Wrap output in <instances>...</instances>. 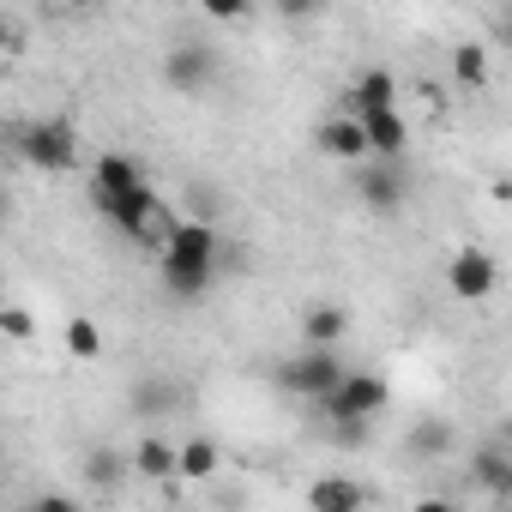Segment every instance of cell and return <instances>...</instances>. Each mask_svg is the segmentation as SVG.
I'll use <instances>...</instances> for the list:
<instances>
[{
	"label": "cell",
	"instance_id": "8fae6325",
	"mask_svg": "<svg viewBox=\"0 0 512 512\" xmlns=\"http://www.w3.org/2000/svg\"><path fill=\"white\" fill-rule=\"evenodd\" d=\"M145 175H139V163L133 157H121V151H103L97 163H91V187H97V205L103 199H115V193H127V187H139Z\"/></svg>",
	"mask_w": 512,
	"mask_h": 512
},
{
	"label": "cell",
	"instance_id": "d6986e66",
	"mask_svg": "<svg viewBox=\"0 0 512 512\" xmlns=\"http://www.w3.org/2000/svg\"><path fill=\"white\" fill-rule=\"evenodd\" d=\"M452 73H458V85H470V91H476V85H488V55H482L476 43H464V49L452 55Z\"/></svg>",
	"mask_w": 512,
	"mask_h": 512
},
{
	"label": "cell",
	"instance_id": "3957f363",
	"mask_svg": "<svg viewBox=\"0 0 512 512\" xmlns=\"http://www.w3.org/2000/svg\"><path fill=\"white\" fill-rule=\"evenodd\" d=\"M19 151H25L31 169H43V175H67V169H79V127L61 121V115L31 121V127L19 133Z\"/></svg>",
	"mask_w": 512,
	"mask_h": 512
},
{
	"label": "cell",
	"instance_id": "ba28073f",
	"mask_svg": "<svg viewBox=\"0 0 512 512\" xmlns=\"http://www.w3.org/2000/svg\"><path fill=\"white\" fill-rule=\"evenodd\" d=\"M163 79H169V91H205V85L217 79V61H211V49H199V43H175L169 61H163Z\"/></svg>",
	"mask_w": 512,
	"mask_h": 512
},
{
	"label": "cell",
	"instance_id": "9a60e30c",
	"mask_svg": "<svg viewBox=\"0 0 512 512\" xmlns=\"http://www.w3.org/2000/svg\"><path fill=\"white\" fill-rule=\"evenodd\" d=\"M308 500H314L320 512H356V506L368 500V488H362V482H338V476H332V482H314V494H308Z\"/></svg>",
	"mask_w": 512,
	"mask_h": 512
},
{
	"label": "cell",
	"instance_id": "52a82bcc",
	"mask_svg": "<svg viewBox=\"0 0 512 512\" xmlns=\"http://www.w3.org/2000/svg\"><path fill=\"white\" fill-rule=\"evenodd\" d=\"M356 193L368 199V211H398V205H404V175H398V157H362Z\"/></svg>",
	"mask_w": 512,
	"mask_h": 512
},
{
	"label": "cell",
	"instance_id": "44dd1931",
	"mask_svg": "<svg viewBox=\"0 0 512 512\" xmlns=\"http://www.w3.org/2000/svg\"><path fill=\"white\" fill-rule=\"evenodd\" d=\"M0 338L31 344V338H37V320H31V308H0Z\"/></svg>",
	"mask_w": 512,
	"mask_h": 512
},
{
	"label": "cell",
	"instance_id": "5bb4252c",
	"mask_svg": "<svg viewBox=\"0 0 512 512\" xmlns=\"http://www.w3.org/2000/svg\"><path fill=\"white\" fill-rule=\"evenodd\" d=\"M350 103H356V115H362V109H386V103H398V79H392L386 67H368V73L350 85Z\"/></svg>",
	"mask_w": 512,
	"mask_h": 512
},
{
	"label": "cell",
	"instance_id": "7402d4cb",
	"mask_svg": "<svg viewBox=\"0 0 512 512\" xmlns=\"http://www.w3.org/2000/svg\"><path fill=\"white\" fill-rule=\"evenodd\" d=\"M199 13L217 19V25H241V19L253 13V0H199Z\"/></svg>",
	"mask_w": 512,
	"mask_h": 512
},
{
	"label": "cell",
	"instance_id": "30bf717a",
	"mask_svg": "<svg viewBox=\"0 0 512 512\" xmlns=\"http://www.w3.org/2000/svg\"><path fill=\"white\" fill-rule=\"evenodd\" d=\"M314 139H320V151L338 157V163H362V157H374V151H368V133H362L356 115H332V121H320Z\"/></svg>",
	"mask_w": 512,
	"mask_h": 512
},
{
	"label": "cell",
	"instance_id": "6da1fadb",
	"mask_svg": "<svg viewBox=\"0 0 512 512\" xmlns=\"http://www.w3.org/2000/svg\"><path fill=\"white\" fill-rule=\"evenodd\" d=\"M157 247H163V290H169L175 302H193V296L211 290L223 241H217V229H211L205 217H175Z\"/></svg>",
	"mask_w": 512,
	"mask_h": 512
},
{
	"label": "cell",
	"instance_id": "7a4b0ae2",
	"mask_svg": "<svg viewBox=\"0 0 512 512\" xmlns=\"http://www.w3.org/2000/svg\"><path fill=\"white\" fill-rule=\"evenodd\" d=\"M386 398H392V392H386V380H380V374L344 368V374L314 398V404L326 410V422H338V428H362L368 416H380V410H386Z\"/></svg>",
	"mask_w": 512,
	"mask_h": 512
},
{
	"label": "cell",
	"instance_id": "7c38bea8",
	"mask_svg": "<svg viewBox=\"0 0 512 512\" xmlns=\"http://www.w3.org/2000/svg\"><path fill=\"white\" fill-rule=\"evenodd\" d=\"M217 464H223V452H217V440H211V434H193V440H181V446H175V476H187V482L217 476Z\"/></svg>",
	"mask_w": 512,
	"mask_h": 512
},
{
	"label": "cell",
	"instance_id": "ffe728a7",
	"mask_svg": "<svg viewBox=\"0 0 512 512\" xmlns=\"http://www.w3.org/2000/svg\"><path fill=\"white\" fill-rule=\"evenodd\" d=\"M85 476H91L97 488H115V482L127 476V458H121V452H109V446H97V452H91V464H85Z\"/></svg>",
	"mask_w": 512,
	"mask_h": 512
},
{
	"label": "cell",
	"instance_id": "9c48e42d",
	"mask_svg": "<svg viewBox=\"0 0 512 512\" xmlns=\"http://www.w3.org/2000/svg\"><path fill=\"white\" fill-rule=\"evenodd\" d=\"M356 121H362L374 157H404V151H410V121L398 115V103H386V109H362Z\"/></svg>",
	"mask_w": 512,
	"mask_h": 512
},
{
	"label": "cell",
	"instance_id": "277c9868",
	"mask_svg": "<svg viewBox=\"0 0 512 512\" xmlns=\"http://www.w3.org/2000/svg\"><path fill=\"white\" fill-rule=\"evenodd\" d=\"M103 211H109V217H115V229H127L133 241H163V235H169V223H175V217H169V205H163L145 181H139V187H127V193H115V199H103Z\"/></svg>",
	"mask_w": 512,
	"mask_h": 512
},
{
	"label": "cell",
	"instance_id": "603a6c76",
	"mask_svg": "<svg viewBox=\"0 0 512 512\" xmlns=\"http://www.w3.org/2000/svg\"><path fill=\"white\" fill-rule=\"evenodd\" d=\"M476 476L488 482V488H506V458L488 446V452H476Z\"/></svg>",
	"mask_w": 512,
	"mask_h": 512
},
{
	"label": "cell",
	"instance_id": "83f0119b",
	"mask_svg": "<svg viewBox=\"0 0 512 512\" xmlns=\"http://www.w3.org/2000/svg\"><path fill=\"white\" fill-rule=\"evenodd\" d=\"M79 7H97V0H79Z\"/></svg>",
	"mask_w": 512,
	"mask_h": 512
},
{
	"label": "cell",
	"instance_id": "484cf974",
	"mask_svg": "<svg viewBox=\"0 0 512 512\" xmlns=\"http://www.w3.org/2000/svg\"><path fill=\"white\" fill-rule=\"evenodd\" d=\"M7 43H13V25H7V19H0V49H7Z\"/></svg>",
	"mask_w": 512,
	"mask_h": 512
},
{
	"label": "cell",
	"instance_id": "5b68a950",
	"mask_svg": "<svg viewBox=\"0 0 512 512\" xmlns=\"http://www.w3.org/2000/svg\"><path fill=\"white\" fill-rule=\"evenodd\" d=\"M338 374H344V362H338V350H332V344H308L296 362H284V368H278V380H284L290 392H302V398H320Z\"/></svg>",
	"mask_w": 512,
	"mask_h": 512
},
{
	"label": "cell",
	"instance_id": "8992f818",
	"mask_svg": "<svg viewBox=\"0 0 512 512\" xmlns=\"http://www.w3.org/2000/svg\"><path fill=\"white\" fill-rule=\"evenodd\" d=\"M446 284H452V296H458V302H482V296H494V284H500L494 253H482V247H464V253H452Z\"/></svg>",
	"mask_w": 512,
	"mask_h": 512
},
{
	"label": "cell",
	"instance_id": "ac0fdd59",
	"mask_svg": "<svg viewBox=\"0 0 512 512\" xmlns=\"http://www.w3.org/2000/svg\"><path fill=\"white\" fill-rule=\"evenodd\" d=\"M67 350H73L79 362H97V356H103V332H97V320H85V314L67 320Z\"/></svg>",
	"mask_w": 512,
	"mask_h": 512
},
{
	"label": "cell",
	"instance_id": "2e32d148",
	"mask_svg": "<svg viewBox=\"0 0 512 512\" xmlns=\"http://www.w3.org/2000/svg\"><path fill=\"white\" fill-rule=\"evenodd\" d=\"M181 404V386L175 380H139L133 386V410L139 416H163V410H175Z\"/></svg>",
	"mask_w": 512,
	"mask_h": 512
},
{
	"label": "cell",
	"instance_id": "4316f807",
	"mask_svg": "<svg viewBox=\"0 0 512 512\" xmlns=\"http://www.w3.org/2000/svg\"><path fill=\"white\" fill-rule=\"evenodd\" d=\"M0 223H7V193H0Z\"/></svg>",
	"mask_w": 512,
	"mask_h": 512
},
{
	"label": "cell",
	"instance_id": "4fadbf2b",
	"mask_svg": "<svg viewBox=\"0 0 512 512\" xmlns=\"http://www.w3.org/2000/svg\"><path fill=\"white\" fill-rule=\"evenodd\" d=\"M127 470H139V476H151V482H169V476H175V446H169V440H157V434H145V440L133 446Z\"/></svg>",
	"mask_w": 512,
	"mask_h": 512
},
{
	"label": "cell",
	"instance_id": "e0dca14e",
	"mask_svg": "<svg viewBox=\"0 0 512 512\" xmlns=\"http://www.w3.org/2000/svg\"><path fill=\"white\" fill-rule=\"evenodd\" d=\"M344 332H350L344 308H308V320H302V338H308V344H338Z\"/></svg>",
	"mask_w": 512,
	"mask_h": 512
},
{
	"label": "cell",
	"instance_id": "cb8c5ba5",
	"mask_svg": "<svg viewBox=\"0 0 512 512\" xmlns=\"http://www.w3.org/2000/svg\"><path fill=\"white\" fill-rule=\"evenodd\" d=\"M278 13L284 19H314V13H326V0H278Z\"/></svg>",
	"mask_w": 512,
	"mask_h": 512
},
{
	"label": "cell",
	"instance_id": "d4e9b609",
	"mask_svg": "<svg viewBox=\"0 0 512 512\" xmlns=\"http://www.w3.org/2000/svg\"><path fill=\"white\" fill-rule=\"evenodd\" d=\"M416 446H422V452H440V446H446V428H440V422H428V428L416 434Z\"/></svg>",
	"mask_w": 512,
	"mask_h": 512
}]
</instances>
